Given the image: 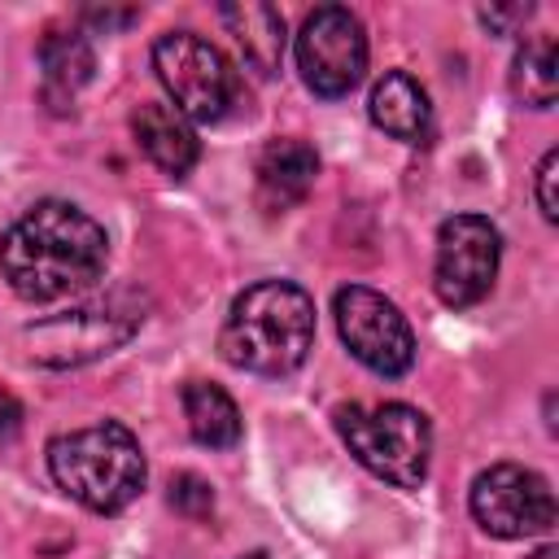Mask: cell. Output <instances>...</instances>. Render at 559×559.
<instances>
[{
  "mask_svg": "<svg viewBox=\"0 0 559 559\" xmlns=\"http://www.w3.org/2000/svg\"><path fill=\"white\" fill-rule=\"evenodd\" d=\"M48 472L52 480L87 511L96 515H118L131 507L148 480L144 450L131 428L118 419L74 428L48 441Z\"/></svg>",
  "mask_w": 559,
  "mask_h": 559,
  "instance_id": "obj_3",
  "label": "cell"
},
{
  "mask_svg": "<svg viewBox=\"0 0 559 559\" xmlns=\"http://www.w3.org/2000/svg\"><path fill=\"white\" fill-rule=\"evenodd\" d=\"M472 515L493 537H542L555 528L550 480L520 463H493L472 480Z\"/></svg>",
  "mask_w": 559,
  "mask_h": 559,
  "instance_id": "obj_10",
  "label": "cell"
},
{
  "mask_svg": "<svg viewBox=\"0 0 559 559\" xmlns=\"http://www.w3.org/2000/svg\"><path fill=\"white\" fill-rule=\"evenodd\" d=\"M109 262L105 227L70 201H35L0 236V275L26 301H57L100 280Z\"/></svg>",
  "mask_w": 559,
  "mask_h": 559,
  "instance_id": "obj_1",
  "label": "cell"
},
{
  "mask_svg": "<svg viewBox=\"0 0 559 559\" xmlns=\"http://www.w3.org/2000/svg\"><path fill=\"white\" fill-rule=\"evenodd\" d=\"M170 507H175L179 515H188V520H205V515L214 511V489H210L201 476L183 472V476L170 480Z\"/></svg>",
  "mask_w": 559,
  "mask_h": 559,
  "instance_id": "obj_18",
  "label": "cell"
},
{
  "mask_svg": "<svg viewBox=\"0 0 559 559\" xmlns=\"http://www.w3.org/2000/svg\"><path fill=\"white\" fill-rule=\"evenodd\" d=\"M511 92L528 109H550L559 96V48L555 35H528L511 61Z\"/></svg>",
  "mask_w": 559,
  "mask_h": 559,
  "instance_id": "obj_17",
  "label": "cell"
},
{
  "mask_svg": "<svg viewBox=\"0 0 559 559\" xmlns=\"http://www.w3.org/2000/svg\"><path fill=\"white\" fill-rule=\"evenodd\" d=\"M367 114H371V122H376L384 135L406 140V144H424L428 131H432L428 92H424L419 79H411L406 70H389V74L371 87Z\"/></svg>",
  "mask_w": 559,
  "mask_h": 559,
  "instance_id": "obj_13",
  "label": "cell"
},
{
  "mask_svg": "<svg viewBox=\"0 0 559 559\" xmlns=\"http://www.w3.org/2000/svg\"><path fill=\"white\" fill-rule=\"evenodd\" d=\"M183 419L192 441L210 445V450H227L240 441V406L231 402V393L223 384L210 380H188L183 384Z\"/></svg>",
  "mask_w": 559,
  "mask_h": 559,
  "instance_id": "obj_16",
  "label": "cell"
},
{
  "mask_svg": "<svg viewBox=\"0 0 559 559\" xmlns=\"http://www.w3.org/2000/svg\"><path fill=\"white\" fill-rule=\"evenodd\" d=\"M258 205L266 214H284L297 201H306V192L314 188L319 175V153L306 140H271L258 153Z\"/></svg>",
  "mask_w": 559,
  "mask_h": 559,
  "instance_id": "obj_12",
  "label": "cell"
},
{
  "mask_svg": "<svg viewBox=\"0 0 559 559\" xmlns=\"http://www.w3.org/2000/svg\"><path fill=\"white\" fill-rule=\"evenodd\" d=\"M218 17L227 22V31L236 35L245 61L258 74H275L280 70V57H284V13L275 4H258V0L223 4Z\"/></svg>",
  "mask_w": 559,
  "mask_h": 559,
  "instance_id": "obj_15",
  "label": "cell"
},
{
  "mask_svg": "<svg viewBox=\"0 0 559 559\" xmlns=\"http://www.w3.org/2000/svg\"><path fill=\"white\" fill-rule=\"evenodd\" d=\"M528 559H559V546H550V542H546V546H537Z\"/></svg>",
  "mask_w": 559,
  "mask_h": 559,
  "instance_id": "obj_21",
  "label": "cell"
},
{
  "mask_svg": "<svg viewBox=\"0 0 559 559\" xmlns=\"http://www.w3.org/2000/svg\"><path fill=\"white\" fill-rule=\"evenodd\" d=\"M336 332L345 349L376 376H406L415 367V332L406 314L376 288L367 284H345L332 297Z\"/></svg>",
  "mask_w": 559,
  "mask_h": 559,
  "instance_id": "obj_6",
  "label": "cell"
},
{
  "mask_svg": "<svg viewBox=\"0 0 559 559\" xmlns=\"http://www.w3.org/2000/svg\"><path fill=\"white\" fill-rule=\"evenodd\" d=\"M39 70H44V100L66 114L74 109V96L92 83L96 52L83 31H48L39 44Z\"/></svg>",
  "mask_w": 559,
  "mask_h": 559,
  "instance_id": "obj_14",
  "label": "cell"
},
{
  "mask_svg": "<svg viewBox=\"0 0 559 559\" xmlns=\"http://www.w3.org/2000/svg\"><path fill=\"white\" fill-rule=\"evenodd\" d=\"M140 323H144L140 306L100 301V306H79V310L39 319L22 336L31 345L26 349L31 362H44V367H79V362H92L100 354H114L122 341L135 336Z\"/></svg>",
  "mask_w": 559,
  "mask_h": 559,
  "instance_id": "obj_8",
  "label": "cell"
},
{
  "mask_svg": "<svg viewBox=\"0 0 559 559\" xmlns=\"http://www.w3.org/2000/svg\"><path fill=\"white\" fill-rule=\"evenodd\" d=\"M555 179H559V153L550 148L542 162H537V210L546 223L559 218V197H555Z\"/></svg>",
  "mask_w": 559,
  "mask_h": 559,
  "instance_id": "obj_19",
  "label": "cell"
},
{
  "mask_svg": "<svg viewBox=\"0 0 559 559\" xmlns=\"http://www.w3.org/2000/svg\"><path fill=\"white\" fill-rule=\"evenodd\" d=\"M502 236L485 214H454L437 231V262L432 288L450 310H467L489 297L498 280Z\"/></svg>",
  "mask_w": 559,
  "mask_h": 559,
  "instance_id": "obj_9",
  "label": "cell"
},
{
  "mask_svg": "<svg viewBox=\"0 0 559 559\" xmlns=\"http://www.w3.org/2000/svg\"><path fill=\"white\" fill-rule=\"evenodd\" d=\"M297 70L314 96H349L367 74V35L345 4H319L297 31Z\"/></svg>",
  "mask_w": 559,
  "mask_h": 559,
  "instance_id": "obj_7",
  "label": "cell"
},
{
  "mask_svg": "<svg viewBox=\"0 0 559 559\" xmlns=\"http://www.w3.org/2000/svg\"><path fill=\"white\" fill-rule=\"evenodd\" d=\"M131 135H135V144L144 148V157L157 166V170H166V175H188L192 166H197V157H201V144H197V131H192V122L175 109V105H166V100H144L135 114H131Z\"/></svg>",
  "mask_w": 559,
  "mask_h": 559,
  "instance_id": "obj_11",
  "label": "cell"
},
{
  "mask_svg": "<svg viewBox=\"0 0 559 559\" xmlns=\"http://www.w3.org/2000/svg\"><path fill=\"white\" fill-rule=\"evenodd\" d=\"M314 345V301L293 280L249 284L218 332V349L231 367L253 376H288Z\"/></svg>",
  "mask_w": 559,
  "mask_h": 559,
  "instance_id": "obj_2",
  "label": "cell"
},
{
  "mask_svg": "<svg viewBox=\"0 0 559 559\" xmlns=\"http://www.w3.org/2000/svg\"><path fill=\"white\" fill-rule=\"evenodd\" d=\"M22 428V402L0 384V441H9Z\"/></svg>",
  "mask_w": 559,
  "mask_h": 559,
  "instance_id": "obj_20",
  "label": "cell"
},
{
  "mask_svg": "<svg viewBox=\"0 0 559 559\" xmlns=\"http://www.w3.org/2000/svg\"><path fill=\"white\" fill-rule=\"evenodd\" d=\"M336 432L349 445V454L380 480L397 489H419L428 476L432 454V428L428 415L406 402H380V406H341Z\"/></svg>",
  "mask_w": 559,
  "mask_h": 559,
  "instance_id": "obj_4",
  "label": "cell"
},
{
  "mask_svg": "<svg viewBox=\"0 0 559 559\" xmlns=\"http://www.w3.org/2000/svg\"><path fill=\"white\" fill-rule=\"evenodd\" d=\"M153 70L188 122H218L236 100V74L227 57L192 31H166L153 44Z\"/></svg>",
  "mask_w": 559,
  "mask_h": 559,
  "instance_id": "obj_5",
  "label": "cell"
}]
</instances>
